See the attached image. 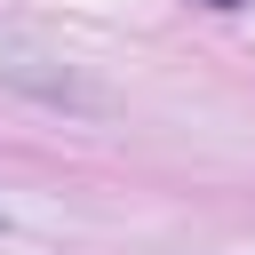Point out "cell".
<instances>
[{"mask_svg":"<svg viewBox=\"0 0 255 255\" xmlns=\"http://www.w3.org/2000/svg\"><path fill=\"white\" fill-rule=\"evenodd\" d=\"M207 8H247V0H207Z\"/></svg>","mask_w":255,"mask_h":255,"instance_id":"cell-2","label":"cell"},{"mask_svg":"<svg viewBox=\"0 0 255 255\" xmlns=\"http://www.w3.org/2000/svg\"><path fill=\"white\" fill-rule=\"evenodd\" d=\"M0 88H24V96H40V104H72V112H96V104H104L72 64H56L48 48L8 40V32H0Z\"/></svg>","mask_w":255,"mask_h":255,"instance_id":"cell-1","label":"cell"}]
</instances>
